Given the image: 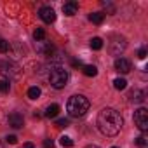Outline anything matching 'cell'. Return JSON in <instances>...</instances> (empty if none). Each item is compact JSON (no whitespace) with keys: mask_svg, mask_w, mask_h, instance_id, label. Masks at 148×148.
<instances>
[{"mask_svg":"<svg viewBox=\"0 0 148 148\" xmlns=\"http://www.w3.org/2000/svg\"><path fill=\"white\" fill-rule=\"evenodd\" d=\"M122 117L117 110L113 108H103L98 113V129L105 136H117L122 129Z\"/></svg>","mask_w":148,"mask_h":148,"instance_id":"obj_1","label":"cell"},{"mask_svg":"<svg viewBox=\"0 0 148 148\" xmlns=\"http://www.w3.org/2000/svg\"><path fill=\"white\" fill-rule=\"evenodd\" d=\"M89 106H91V103H89V99H87L86 96L75 94V96H71V98L68 99V103H66V112H68V115L73 117V119H80V117H84V115L89 112Z\"/></svg>","mask_w":148,"mask_h":148,"instance_id":"obj_2","label":"cell"},{"mask_svg":"<svg viewBox=\"0 0 148 148\" xmlns=\"http://www.w3.org/2000/svg\"><path fill=\"white\" fill-rule=\"evenodd\" d=\"M68 79H70V75H68V71H66L64 68H61V66L51 68L49 80H51V86H52L54 89H63V87L68 84Z\"/></svg>","mask_w":148,"mask_h":148,"instance_id":"obj_3","label":"cell"},{"mask_svg":"<svg viewBox=\"0 0 148 148\" xmlns=\"http://www.w3.org/2000/svg\"><path fill=\"white\" fill-rule=\"evenodd\" d=\"M0 73L4 77H7V80H14V79H19L21 75V68L14 63V61H2L0 63Z\"/></svg>","mask_w":148,"mask_h":148,"instance_id":"obj_4","label":"cell"},{"mask_svg":"<svg viewBox=\"0 0 148 148\" xmlns=\"http://www.w3.org/2000/svg\"><path fill=\"white\" fill-rule=\"evenodd\" d=\"M125 47H127V42H125L124 37H120V35H112V37H110L108 49H110V52H112L113 56H119L120 52H124Z\"/></svg>","mask_w":148,"mask_h":148,"instance_id":"obj_5","label":"cell"},{"mask_svg":"<svg viewBox=\"0 0 148 148\" xmlns=\"http://www.w3.org/2000/svg\"><path fill=\"white\" fill-rule=\"evenodd\" d=\"M134 124L141 132L148 131V110L146 108H138L134 112Z\"/></svg>","mask_w":148,"mask_h":148,"instance_id":"obj_6","label":"cell"},{"mask_svg":"<svg viewBox=\"0 0 148 148\" xmlns=\"http://www.w3.org/2000/svg\"><path fill=\"white\" fill-rule=\"evenodd\" d=\"M38 14H40V19H42L44 23H47V25H51V23L56 21V12H54V9L49 7V5L42 7V9L38 11Z\"/></svg>","mask_w":148,"mask_h":148,"instance_id":"obj_7","label":"cell"},{"mask_svg":"<svg viewBox=\"0 0 148 148\" xmlns=\"http://www.w3.org/2000/svg\"><path fill=\"white\" fill-rule=\"evenodd\" d=\"M35 49L38 54H44V56H51L56 49L51 42H45V40H40V42H35Z\"/></svg>","mask_w":148,"mask_h":148,"instance_id":"obj_8","label":"cell"},{"mask_svg":"<svg viewBox=\"0 0 148 148\" xmlns=\"http://www.w3.org/2000/svg\"><path fill=\"white\" fill-rule=\"evenodd\" d=\"M7 124H9L11 127H14V129H21V127L25 125V119H23L21 113L14 112V113H11V115L7 117Z\"/></svg>","mask_w":148,"mask_h":148,"instance_id":"obj_9","label":"cell"},{"mask_svg":"<svg viewBox=\"0 0 148 148\" xmlns=\"http://www.w3.org/2000/svg\"><path fill=\"white\" fill-rule=\"evenodd\" d=\"M115 70L119 73H129L131 71V61L125 58H117L115 59Z\"/></svg>","mask_w":148,"mask_h":148,"instance_id":"obj_10","label":"cell"},{"mask_svg":"<svg viewBox=\"0 0 148 148\" xmlns=\"http://www.w3.org/2000/svg\"><path fill=\"white\" fill-rule=\"evenodd\" d=\"M145 98H146V94H145V91L143 89H132L131 92H129V101L131 103H143L145 101Z\"/></svg>","mask_w":148,"mask_h":148,"instance_id":"obj_11","label":"cell"},{"mask_svg":"<svg viewBox=\"0 0 148 148\" xmlns=\"http://www.w3.org/2000/svg\"><path fill=\"white\" fill-rule=\"evenodd\" d=\"M77 11H79V4L75 2V0H70V2H66V4L63 5V12H64L66 16L77 14Z\"/></svg>","mask_w":148,"mask_h":148,"instance_id":"obj_12","label":"cell"},{"mask_svg":"<svg viewBox=\"0 0 148 148\" xmlns=\"http://www.w3.org/2000/svg\"><path fill=\"white\" fill-rule=\"evenodd\" d=\"M59 110H61L59 105H56V103H54V105H49L47 110H45V117H47V119H54V117H58Z\"/></svg>","mask_w":148,"mask_h":148,"instance_id":"obj_13","label":"cell"},{"mask_svg":"<svg viewBox=\"0 0 148 148\" xmlns=\"http://www.w3.org/2000/svg\"><path fill=\"white\" fill-rule=\"evenodd\" d=\"M82 71H84L86 77H96V75H98V68H96L94 64H86V66H82Z\"/></svg>","mask_w":148,"mask_h":148,"instance_id":"obj_14","label":"cell"},{"mask_svg":"<svg viewBox=\"0 0 148 148\" xmlns=\"http://www.w3.org/2000/svg\"><path fill=\"white\" fill-rule=\"evenodd\" d=\"M89 19L94 23V25H101L105 21V14L103 12H91L89 14Z\"/></svg>","mask_w":148,"mask_h":148,"instance_id":"obj_15","label":"cell"},{"mask_svg":"<svg viewBox=\"0 0 148 148\" xmlns=\"http://www.w3.org/2000/svg\"><path fill=\"white\" fill-rule=\"evenodd\" d=\"M113 87H115L117 91H124V89L127 87V80H125V79H122V77H119V79H115V80H113Z\"/></svg>","mask_w":148,"mask_h":148,"instance_id":"obj_16","label":"cell"},{"mask_svg":"<svg viewBox=\"0 0 148 148\" xmlns=\"http://www.w3.org/2000/svg\"><path fill=\"white\" fill-rule=\"evenodd\" d=\"M33 38H35V42L45 40V30H44V28H37V30L33 32Z\"/></svg>","mask_w":148,"mask_h":148,"instance_id":"obj_17","label":"cell"},{"mask_svg":"<svg viewBox=\"0 0 148 148\" xmlns=\"http://www.w3.org/2000/svg\"><path fill=\"white\" fill-rule=\"evenodd\" d=\"M134 141H136V145H138L139 148H148V139H146V136H145V134L138 136Z\"/></svg>","mask_w":148,"mask_h":148,"instance_id":"obj_18","label":"cell"},{"mask_svg":"<svg viewBox=\"0 0 148 148\" xmlns=\"http://www.w3.org/2000/svg\"><path fill=\"white\" fill-rule=\"evenodd\" d=\"M103 47V40L99 38V37H94L92 40H91V49H94V51H99Z\"/></svg>","mask_w":148,"mask_h":148,"instance_id":"obj_19","label":"cell"},{"mask_svg":"<svg viewBox=\"0 0 148 148\" xmlns=\"http://www.w3.org/2000/svg\"><path fill=\"white\" fill-rule=\"evenodd\" d=\"M38 96H40V89H38L37 86H33V87L28 89V98H30V99H37Z\"/></svg>","mask_w":148,"mask_h":148,"instance_id":"obj_20","label":"cell"},{"mask_svg":"<svg viewBox=\"0 0 148 148\" xmlns=\"http://www.w3.org/2000/svg\"><path fill=\"white\" fill-rule=\"evenodd\" d=\"M59 143H61L63 148H71V146H73V141H71V138H68V136H61V138H59Z\"/></svg>","mask_w":148,"mask_h":148,"instance_id":"obj_21","label":"cell"},{"mask_svg":"<svg viewBox=\"0 0 148 148\" xmlns=\"http://www.w3.org/2000/svg\"><path fill=\"white\" fill-rule=\"evenodd\" d=\"M9 89H11V82L7 79H2L0 80V92H9Z\"/></svg>","mask_w":148,"mask_h":148,"instance_id":"obj_22","label":"cell"},{"mask_svg":"<svg viewBox=\"0 0 148 148\" xmlns=\"http://www.w3.org/2000/svg\"><path fill=\"white\" fill-rule=\"evenodd\" d=\"M9 47H11V44L0 37V52H9Z\"/></svg>","mask_w":148,"mask_h":148,"instance_id":"obj_23","label":"cell"},{"mask_svg":"<svg viewBox=\"0 0 148 148\" xmlns=\"http://www.w3.org/2000/svg\"><path fill=\"white\" fill-rule=\"evenodd\" d=\"M56 125H58V127H68V125H70V120H68V119H58V120H56Z\"/></svg>","mask_w":148,"mask_h":148,"instance_id":"obj_24","label":"cell"},{"mask_svg":"<svg viewBox=\"0 0 148 148\" xmlns=\"http://www.w3.org/2000/svg\"><path fill=\"white\" fill-rule=\"evenodd\" d=\"M71 66H73V68H82L84 64H82L80 59H71Z\"/></svg>","mask_w":148,"mask_h":148,"instance_id":"obj_25","label":"cell"},{"mask_svg":"<svg viewBox=\"0 0 148 148\" xmlns=\"http://www.w3.org/2000/svg\"><path fill=\"white\" fill-rule=\"evenodd\" d=\"M103 7H105V9H108V11H110V14H113V12H115V7H113L112 4H108V2H103Z\"/></svg>","mask_w":148,"mask_h":148,"instance_id":"obj_26","label":"cell"},{"mask_svg":"<svg viewBox=\"0 0 148 148\" xmlns=\"http://www.w3.org/2000/svg\"><path fill=\"white\" fill-rule=\"evenodd\" d=\"M5 141H7V143H11V145H14V143H18V138H16L14 134H11V136H7V138H5Z\"/></svg>","mask_w":148,"mask_h":148,"instance_id":"obj_27","label":"cell"},{"mask_svg":"<svg viewBox=\"0 0 148 148\" xmlns=\"http://www.w3.org/2000/svg\"><path fill=\"white\" fill-rule=\"evenodd\" d=\"M54 146V141L49 138V139H44V148H52Z\"/></svg>","mask_w":148,"mask_h":148,"instance_id":"obj_28","label":"cell"},{"mask_svg":"<svg viewBox=\"0 0 148 148\" xmlns=\"http://www.w3.org/2000/svg\"><path fill=\"white\" fill-rule=\"evenodd\" d=\"M138 58H139V59H145V58H146V49H139V51H138Z\"/></svg>","mask_w":148,"mask_h":148,"instance_id":"obj_29","label":"cell"},{"mask_svg":"<svg viewBox=\"0 0 148 148\" xmlns=\"http://www.w3.org/2000/svg\"><path fill=\"white\" fill-rule=\"evenodd\" d=\"M23 148H35V146H33V143H26V145H25Z\"/></svg>","mask_w":148,"mask_h":148,"instance_id":"obj_30","label":"cell"},{"mask_svg":"<svg viewBox=\"0 0 148 148\" xmlns=\"http://www.w3.org/2000/svg\"><path fill=\"white\" fill-rule=\"evenodd\" d=\"M86 148H99V146H98V145H87Z\"/></svg>","mask_w":148,"mask_h":148,"instance_id":"obj_31","label":"cell"},{"mask_svg":"<svg viewBox=\"0 0 148 148\" xmlns=\"http://www.w3.org/2000/svg\"><path fill=\"white\" fill-rule=\"evenodd\" d=\"M112 148H119V146H112Z\"/></svg>","mask_w":148,"mask_h":148,"instance_id":"obj_32","label":"cell"}]
</instances>
